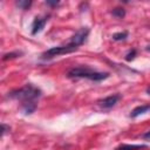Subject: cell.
Returning a JSON list of instances; mask_svg holds the SVG:
<instances>
[{
    "label": "cell",
    "mask_w": 150,
    "mask_h": 150,
    "mask_svg": "<svg viewBox=\"0 0 150 150\" xmlns=\"http://www.w3.org/2000/svg\"><path fill=\"white\" fill-rule=\"evenodd\" d=\"M143 138H145V139L150 141V130H149V131H146L145 134H143Z\"/></svg>",
    "instance_id": "16"
},
{
    "label": "cell",
    "mask_w": 150,
    "mask_h": 150,
    "mask_svg": "<svg viewBox=\"0 0 150 150\" xmlns=\"http://www.w3.org/2000/svg\"><path fill=\"white\" fill-rule=\"evenodd\" d=\"M127 38H128L127 32H120V33H115L112 35V40H115V41H122V40H125Z\"/></svg>",
    "instance_id": "11"
},
{
    "label": "cell",
    "mask_w": 150,
    "mask_h": 150,
    "mask_svg": "<svg viewBox=\"0 0 150 150\" xmlns=\"http://www.w3.org/2000/svg\"><path fill=\"white\" fill-rule=\"evenodd\" d=\"M20 54L19 53H8V54H5L4 55V57H2V60H8V59H14V57H16V56H19Z\"/></svg>",
    "instance_id": "13"
},
{
    "label": "cell",
    "mask_w": 150,
    "mask_h": 150,
    "mask_svg": "<svg viewBox=\"0 0 150 150\" xmlns=\"http://www.w3.org/2000/svg\"><path fill=\"white\" fill-rule=\"evenodd\" d=\"M120 100V95H110V96H107L102 100H98L97 101V104L100 105V108L102 109H110L112 108Z\"/></svg>",
    "instance_id": "6"
},
{
    "label": "cell",
    "mask_w": 150,
    "mask_h": 150,
    "mask_svg": "<svg viewBox=\"0 0 150 150\" xmlns=\"http://www.w3.org/2000/svg\"><path fill=\"white\" fill-rule=\"evenodd\" d=\"M47 21H48V16L47 15H39V16H36L34 19V21H33V25H32V34L35 35V34L40 33L43 29V27L47 23Z\"/></svg>",
    "instance_id": "5"
},
{
    "label": "cell",
    "mask_w": 150,
    "mask_h": 150,
    "mask_svg": "<svg viewBox=\"0 0 150 150\" xmlns=\"http://www.w3.org/2000/svg\"><path fill=\"white\" fill-rule=\"evenodd\" d=\"M88 34H89V29H88L87 27H82V28H80V29L71 36L69 43L73 45L74 47H76V48H79V46H81V45L86 41Z\"/></svg>",
    "instance_id": "4"
},
{
    "label": "cell",
    "mask_w": 150,
    "mask_h": 150,
    "mask_svg": "<svg viewBox=\"0 0 150 150\" xmlns=\"http://www.w3.org/2000/svg\"><path fill=\"white\" fill-rule=\"evenodd\" d=\"M149 110H150V104L138 105V107H136V108L132 109V111L130 112V117L136 118L137 116H139V115H142V114H144V112H146V111H149Z\"/></svg>",
    "instance_id": "7"
},
{
    "label": "cell",
    "mask_w": 150,
    "mask_h": 150,
    "mask_svg": "<svg viewBox=\"0 0 150 150\" xmlns=\"http://www.w3.org/2000/svg\"><path fill=\"white\" fill-rule=\"evenodd\" d=\"M40 96H41V90L30 83L8 93V97L20 102V110L25 115H30L35 111L38 107L36 102Z\"/></svg>",
    "instance_id": "1"
},
{
    "label": "cell",
    "mask_w": 150,
    "mask_h": 150,
    "mask_svg": "<svg viewBox=\"0 0 150 150\" xmlns=\"http://www.w3.org/2000/svg\"><path fill=\"white\" fill-rule=\"evenodd\" d=\"M67 76L70 79H88L91 81H102L109 76V73L97 71L89 67L80 66V67H74L69 69L67 73Z\"/></svg>",
    "instance_id": "2"
},
{
    "label": "cell",
    "mask_w": 150,
    "mask_h": 150,
    "mask_svg": "<svg viewBox=\"0 0 150 150\" xmlns=\"http://www.w3.org/2000/svg\"><path fill=\"white\" fill-rule=\"evenodd\" d=\"M146 93H148V94H149V95H150V86H149V87H148V88H146Z\"/></svg>",
    "instance_id": "17"
},
{
    "label": "cell",
    "mask_w": 150,
    "mask_h": 150,
    "mask_svg": "<svg viewBox=\"0 0 150 150\" xmlns=\"http://www.w3.org/2000/svg\"><path fill=\"white\" fill-rule=\"evenodd\" d=\"M46 4H47L48 6H57V5H59V1H50V0H47Z\"/></svg>",
    "instance_id": "14"
},
{
    "label": "cell",
    "mask_w": 150,
    "mask_h": 150,
    "mask_svg": "<svg viewBox=\"0 0 150 150\" xmlns=\"http://www.w3.org/2000/svg\"><path fill=\"white\" fill-rule=\"evenodd\" d=\"M145 148H146V145H144V144H121L115 150H141V149H145Z\"/></svg>",
    "instance_id": "8"
},
{
    "label": "cell",
    "mask_w": 150,
    "mask_h": 150,
    "mask_svg": "<svg viewBox=\"0 0 150 150\" xmlns=\"http://www.w3.org/2000/svg\"><path fill=\"white\" fill-rule=\"evenodd\" d=\"M111 14H112L114 16L118 18V19H122V18L125 15V11H124L122 7H116V8H114V9L111 11Z\"/></svg>",
    "instance_id": "9"
},
{
    "label": "cell",
    "mask_w": 150,
    "mask_h": 150,
    "mask_svg": "<svg viewBox=\"0 0 150 150\" xmlns=\"http://www.w3.org/2000/svg\"><path fill=\"white\" fill-rule=\"evenodd\" d=\"M136 56V49H131L127 55H125V60L127 61H132Z\"/></svg>",
    "instance_id": "12"
},
{
    "label": "cell",
    "mask_w": 150,
    "mask_h": 150,
    "mask_svg": "<svg viewBox=\"0 0 150 150\" xmlns=\"http://www.w3.org/2000/svg\"><path fill=\"white\" fill-rule=\"evenodd\" d=\"M1 127H2V130H1V135H5V132L7 131V129L9 130V127H7V125H6V124H4V123L1 124Z\"/></svg>",
    "instance_id": "15"
},
{
    "label": "cell",
    "mask_w": 150,
    "mask_h": 150,
    "mask_svg": "<svg viewBox=\"0 0 150 150\" xmlns=\"http://www.w3.org/2000/svg\"><path fill=\"white\" fill-rule=\"evenodd\" d=\"M32 5V1H28V0H19L16 1V6L21 9H28Z\"/></svg>",
    "instance_id": "10"
},
{
    "label": "cell",
    "mask_w": 150,
    "mask_h": 150,
    "mask_svg": "<svg viewBox=\"0 0 150 150\" xmlns=\"http://www.w3.org/2000/svg\"><path fill=\"white\" fill-rule=\"evenodd\" d=\"M77 48L74 47L73 45H70L69 42L64 46H56V47H52L49 49H47L46 52H43L41 54V59L42 60H49V59H53L55 56H59V55H63V54H68V53H71V52H75Z\"/></svg>",
    "instance_id": "3"
}]
</instances>
